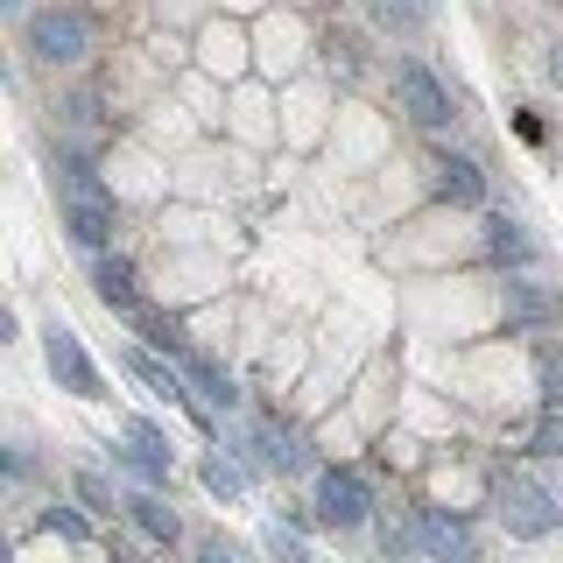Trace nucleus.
<instances>
[{
	"instance_id": "nucleus-3",
	"label": "nucleus",
	"mask_w": 563,
	"mask_h": 563,
	"mask_svg": "<svg viewBox=\"0 0 563 563\" xmlns=\"http://www.w3.org/2000/svg\"><path fill=\"white\" fill-rule=\"evenodd\" d=\"M387 85H395V106L416 120L422 134H444L451 120H457V113H451V92H444V78H437V70L422 64V57H395V78H387Z\"/></svg>"
},
{
	"instance_id": "nucleus-27",
	"label": "nucleus",
	"mask_w": 563,
	"mask_h": 563,
	"mask_svg": "<svg viewBox=\"0 0 563 563\" xmlns=\"http://www.w3.org/2000/svg\"><path fill=\"white\" fill-rule=\"evenodd\" d=\"M542 70H550V85H563V35H556L550 49H542Z\"/></svg>"
},
{
	"instance_id": "nucleus-14",
	"label": "nucleus",
	"mask_w": 563,
	"mask_h": 563,
	"mask_svg": "<svg viewBox=\"0 0 563 563\" xmlns=\"http://www.w3.org/2000/svg\"><path fill=\"white\" fill-rule=\"evenodd\" d=\"M92 296L106 310H120V317H141L148 303H141V275H134V261H120V254H99L92 261Z\"/></svg>"
},
{
	"instance_id": "nucleus-13",
	"label": "nucleus",
	"mask_w": 563,
	"mask_h": 563,
	"mask_svg": "<svg viewBox=\"0 0 563 563\" xmlns=\"http://www.w3.org/2000/svg\"><path fill=\"white\" fill-rule=\"evenodd\" d=\"M57 134H64L78 155L99 148V141L113 134V120L99 113V92H64V99H57Z\"/></svg>"
},
{
	"instance_id": "nucleus-16",
	"label": "nucleus",
	"mask_w": 563,
	"mask_h": 563,
	"mask_svg": "<svg viewBox=\"0 0 563 563\" xmlns=\"http://www.w3.org/2000/svg\"><path fill=\"white\" fill-rule=\"evenodd\" d=\"M120 515H128L148 542H163V550H176V542H184V521H176V507L163 500V493H128V507H120Z\"/></svg>"
},
{
	"instance_id": "nucleus-24",
	"label": "nucleus",
	"mask_w": 563,
	"mask_h": 563,
	"mask_svg": "<svg viewBox=\"0 0 563 563\" xmlns=\"http://www.w3.org/2000/svg\"><path fill=\"white\" fill-rule=\"evenodd\" d=\"M43 521H49V528H57V536H64V542H85V536H92V528H85V515H78V507H64V500H57V507H49V515H43Z\"/></svg>"
},
{
	"instance_id": "nucleus-22",
	"label": "nucleus",
	"mask_w": 563,
	"mask_h": 563,
	"mask_svg": "<svg viewBox=\"0 0 563 563\" xmlns=\"http://www.w3.org/2000/svg\"><path fill=\"white\" fill-rule=\"evenodd\" d=\"M70 486H78V500L92 507V515H120V507H128V493H113V486H106V472H78Z\"/></svg>"
},
{
	"instance_id": "nucleus-12",
	"label": "nucleus",
	"mask_w": 563,
	"mask_h": 563,
	"mask_svg": "<svg viewBox=\"0 0 563 563\" xmlns=\"http://www.w3.org/2000/svg\"><path fill=\"white\" fill-rule=\"evenodd\" d=\"M486 261H493V268H507V275H521V268H536V261H542V240L528 233L521 219L493 211V219H486Z\"/></svg>"
},
{
	"instance_id": "nucleus-23",
	"label": "nucleus",
	"mask_w": 563,
	"mask_h": 563,
	"mask_svg": "<svg viewBox=\"0 0 563 563\" xmlns=\"http://www.w3.org/2000/svg\"><path fill=\"white\" fill-rule=\"evenodd\" d=\"M190 563H246V550L233 536H198V550H190Z\"/></svg>"
},
{
	"instance_id": "nucleus-20",
	"label": "nucleus",
	"mask_w": 563,
	"mask_h": 563,
	"mask_svg": "<svg viewBox=\"0 0 563 563\" xmlns=\"http://www.w3.org/2000/svg\"><path fill=\"white\" fill-rule=\"evenodd\" d=\"M134 324H141V339H148V345H163V352H169V360H176V352H184V345H190V339H184V324H176V317H169V310H141V317H134Z\"/></svg>"
},
{
	"instance_id": "nucleus-4",
	"label": "nucleus",
	"mask_w": 563,
	"mask_h": 563,
	"mask_svg": "<svg viewBox=\"0 0 563 563\" xmlns=\"http://www.w3.org/2000/svg\"><path fill=\"white\" fill-rule=\"evenodd\" d=\"M317 521L324 528H366L380 515L374 507V486H366V472H352V465H317Z\"/></svg>"
},
{
	"instance_id": "nucleus-1",
	"label": "nucleus",
	"mask_w": 563,
	"mask_h": 563,
	"mask_svg": "<svg viewBox=\"0 0 563 563\" xmlns=\"http://www.w3.org/2000/svg\"><path fill=\"white\" fill-rule=\"evenodd\" d=\"M493 500H500V528L515 542H542V536H556V528H563V500L536 479V472H521V465L500 479Z\"/></svg>"
},
{
	"instance_id": "nucleus-15",
	"label": "nucleus",
	"mask_w": 563,
	"mask_h": 563,
	"mask_svg": "<svg viewBox=\"0 0 563 563\" xmlns=\"http://www.w3.org/2000/svg\"><path fill=\"white\" fill-rule=\"evenodd\" d=\"M507 324H515V331L563 324V296L556 289H536V282H521V275H507Z\"/></svg>"
},
{
	"instance_id": "nucleus-17",
	"label": "nucleus",
	"mask_w": 563,
	"mask_h": 563,
	"mask_svg": "<svg viewBox=\"0 0 563 563\" xmlns=\"http://www.w3.org/2000/svg\"><path fill=\"white\" fill-rule=\"evenodd\" d=\"M380 556H387V563H416V556H422V521H416V515H395V507H380Z\"/></svg>"
},
{
	"instance_id": "nucleus-10",
	"label": "nucleus",
	"mask_w": 563,
	"mask_h": 563,
	"mask_svg": "<svg viewBox=\"0 0 563 563\" xmlns=\"http://www.w3.org/2000/svg\"><path fill=\"white\" fill-rule=\"evenodd\" d=\"M176 374L190 380V395H198L205 409H225V416L240 409V387H233V374H225V366L211 360L205 345H184V352H176Z\"/></svg>"
},
{
	"instance_id": "nucleus-18",
	"label": "nucleus",
	"mask_w": 563,
	"mask_h": 563,
	"mask_svg": "<svg viewBox=\"0 0 563 563\" xmlns=\"http://www.w3.org/2000/svg\"><path fill=\"white\" fill-rule=\"evenodd\" d=\"M198 479H205V493H211V500H225V507H233L240 493H246V465H240V457H225V451H205Z\"/></svg>"
},
{
	"instance_id": "nucleus-6",
	"label": "nucleus",
	"mask_w": 563,
	"mask_h": 563,
	"mask_svg": "<svg viewBox=\"0 0 563 563\" xmlns=\"http://www.w3.org/2000/svg\"><path fill=\"white\" fill-rule=\"evenodd\" d=\"M120 366H128V374H134L141 387H148L155 401H169V409H184V416H190V422H198V430L211 437V409H205L198 395H190V380L176 374V366H163V360H155L148 345H120Z\"/></svg>"
},
{
	"instance_id": "nucleus-2",
	"label": "nucleus",
	"mask_w": 563,
	"mask_h": 563,
	"mask_svg": "<svg viewBox=\"0 0 563 563\" xmlns=\"http://www.w3.org/2000/svg\"><path fill=\"white\" fill-rule=\"evenodd\" d=\"M22 43L35 64H78L92 49V14L85 8H35L22 22Z\"/></svg>"
},
{
	"instance_id": "nucleus-8",
	"label": "nucleus",
	"mask_w": 563,
	"mask_h": 563,
	"mask_svg": "<svg viewBox=\"0 0 563 563\" xmlns=\"http://www.w3.org/2000/svg\"><path fill=\"white\" fill-rule=\"evenodd\" d=\"M57 225L70 246H85V254H113V233H120V211L113 198H57Z\"/></svg>"
},
{
	"instance_id": "nucleus-9",
	"label": "nucleus",
	"mask_w": 563,
	"mask_h": 563,
	"mask_svg": "<svg viewBox=\"0 0 563 563\" xmlns=\"http://www.w3.org/2000/svg\"><path fill=\"white\" fill-rule=\"evenodd\" d=\"M422 521V556L430 563H479V528L465 515H451V507H416Z\"/></svg>"
},
{
	"instance_id": "nucleus-21",
	"label": "nucleus",
	"mask_w": 563,
	"mask_h": 563,
	"mask_svg": "<svg viewBox=\"0 0 563 563\" xmlns=\"http://www.w3.org/2000/svg\"><path fill=\"white\" fill-rule=\"evenodd\" d=\"M374 29H387V35H422V22H430V14L422 8H401V0H374Z\"/></svg>"
},
{
	"instance_id": "nucleus-5",
	"label": "nucleus",
	"mask_w": 563,
	"mask_h": 563,
	"mask_svg": "<svg viewBox=\"0 0 563 563\" xmlns=\"http://www.w3.org/2000/svg\"><path fill=\"white\" fill-rule=\"evenodd\" d=\"M43 360H49V380H57L64 395H78V401H99L106 395V374L92 366V352H85V339L70 324H49L43 331Z\"/></svg>"
},
{
	"instance_id": "nucleus-7",
	"label": "nucleus",
	"mask_w": 563,
	"mask_h": 563,
	"mask_svg": "<svg viewBox=\"0 0 563 563\" xmlns=\"http://www.w3.org/2000/svg\"><path fill=\"white\" fill-rule=\"evenodd\" d=\"M113 465L134 472L141 493H169V437L155 430L148 416H134V422H128V444L113 451Z\"/></svg>"
},
{
	"instance_id": "nucleus-19",
	"label": "nucleus",
	"mask_w": 563,
	"mask_h": 563,
	"mask_svg": "<svg viewBox=\"0 0 563 563\" xmlns=\"http://www.w3.org/2000/svg\"><path fill=\"white\" fill-rule=\"evenodd\" d=\"M324 64H331V78H339V85H352V78L366 70V43H360L352 29H331V35H324Z\"/></svg>"
},
{
	"instance_id": "nucleus-26",
	"label": "nucleus",
	"mask_w": 563,
	"mask_h": 563,
	"mask_svg": "<svg viewBox=\"0 0 563 563\" xmlns=\"http://www.w3.org/2000/svg\"><path fill=\"white\" fill-rule=\"evenodd\" d=\"M536 451H542V457H563V416H542V430H536Z\"/></svg>"
},
{
	"instance_id": "nucleus-25",
	"label": "nucleus",
	"mask_w": 563,
	"mask_h": 563,
	"mask_svg": "<svg viewBox=\"0 0 563 563\" xmlns=\"http://www.w3.org/2000/svg\"><path fill=\"white\" fill-rule=\"evenodd\" d=\"M268 556H275V563H310V550H303V542H296V536H289L282 521L268 528Z\"/></svg>"
},
{
	"instance_id": "nucleus-11",
	"label": "nucleus",
	"mask_w": 563,
	"mask_h": 563,
	"mask_svg": "<svg viewBox=\"0 0 563 563\" xmlns=\"http://www.w3.org/2000/svg\"><path fill=\"white\" fill-rule=\"evenodd\" d=\"M430 190L457 211H479L486 205V169L472 155H430Z\"/></svg>"
}]
</instances>
